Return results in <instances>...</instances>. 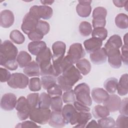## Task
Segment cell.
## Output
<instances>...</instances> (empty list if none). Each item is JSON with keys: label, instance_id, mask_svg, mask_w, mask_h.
<instances>
[{"label": "cell", "instance_id": "obj_52", "mask_svg": "<svg viewBox=\"0 0 128 128\" xmlns=\"http://www.w3.org/2000/svg\"><path fill=\"white\" fill-rule=\"evenodd\" d=\"M73 106L76 110L78 112H90V108L88 106H86L77 100L74 102Z\"/></svg>", "mask_w": 128, "mask_h": 128}, {"label": "cell", "instance_id": "obj_50", "mask_svg": "<svg viewBox=\"0 0 128 128\" xmlns=\"http://www.w3.org/2000/svg\"><path fill=\"white\" fill-rule=\"evenodd\" d=\"M32 120H24L22 122H20L16 126V128H40V126H38Z\"/></svg>", "mask_w": 128, "mask_h": 128}, {"label": "cell", "instance_id": "obj_21", "mask_svg": "<svg viewBox=\"0 0 128 128\" xmlns=\"http://www.w3.org/2000/svg\"><path fill=\"white\" fill-rule=\"evenodd\" d=\"M90 58L91 62L95 64H102L106 62L107 55L104 48L90 54Z\"/></svg>", "mask_w": 128, "mask_h": 128}, {"label": "cell", "instance_id": "obj_20", "mask_svg": "<svg viewBox=\"0 0 128 128\" xmlns=\"http://www.w3.org/2000/svg\"><path fill=\"white\" fill-rule=\"evenodd\" d=\"M92 100L97 104H102L108 98V93L104 89L100 88H94L91 92Z\"/></svg>", "mask_w": 128, "mask_h": 128}, {"label": "cell", "instance_id": "obj_55", "mask_svg": "<svg viewBox=\"0 0 128 128\" xmlns=\"http://www.w3.org/2000/svg\"><path fill=\"white\" fill-rule=\"evenodd\" d=\"M127 0H113L112 2L115 6L118 8L124 7Z\"/></svg>", "mask_w": 128, "mask_h": 128}, {"label": "cell", "instance_id": "obj_43", "mask_svg": "<svg viewBox=\"0 0 128 128\" xmlns=\"http://www.w3.org/2000/svg\"><path fill=\"white\" fill-rule=\"evenodd\" d=\"M47 93L51 97L56 96H61L62 94V90L58 84H56L51 88L46 90Z\"/></svg>", "mask_w": 128, "mask_h": 128}, {"label": "cell", "instance_id": "obj_7", "mask_svg": "<svg viewBox=\"0 0 128 128\" xmlns=\"http://www.w3.org/2000/svg\"><path fill=\"white\" fill-rule=\"evenodd\" d=\"M30 12L36 16L39 20H48L53 14L52 8L47 6H33L30 9Z\"/></svg>", "mask_w": 128, "mask_h": 128}, {"label": "cell", "instance_id": "obj_42", "mask_svg": "<svg viewBox=\"0 0 128 128\" xmlns=\"http://www.w3.org/2000/svg\"><path fill=\"white\" fill-rule=\"evenodd\" d=\"M62 100L65 104H70L76 101V96L74 92V90H70L68 91H66L62 94Z\"/></svg>", "mask_w": 128, "mask_h": 128}, {"label": "cell", "instance_id": "obj_60", "mask_svg": "<svg viewBox=\"0 0 128 128\" xmlns=\"http://www.w3.org/2000/svg\"><path fill=\"white\" fill-rule=\"evenodd\" d=\"M128 0L126 1V4L124 6V8L126 9V10H128Z\"/></svg>", "mask_w": 128, "mask_h": 128}, {"label": "cell", "instance_id": "obj_12", "mask_svg": "<svg viewBox=\"0 0 128 128\" xmlns=\"http://www.w3.org/2000/svg\"><path fill=\"white\" fill-rule=\"evenodd\" d=\"M17 98L16 96L12 93H6L4 94L0 100V108L6 111L12 110L15 108Z\"/></svg>", "mask_w": 128, "mask_h": 128}, {"label": "cell", "instance_id": "obj_29", "mask_svg": "<svg viewBox=\"0 0 128 128\" xmlns=\"http://www.w3.org/2000/svg\"><path fill=\"white\" fill-rule=\"evenodd\" d=\"M118 80L115 78H108L104 83V86L105 90L110 94L115 93L117 90Z\"/></svg>", "mask_w": 128, "mask_h": 128}, {"label": "cell", "instance_id": "obj_36", "mask_svg": "<svg viewBox=\"0 0 128 128\" xmlns=\"http://www.w3.org/2000/svg\"><path fill=\"white\" fill-rule=\"evenodd\" d=\"M92 38H98L102 41L105 40L108 36V30L104 28H96L92 32Z\"/></svg>", "mask_w": 128, "mask_h": 128}, {"label": "cell", "instance_id": "obj_25", "mask_svg": "<svg viewBox=\"0 0 128 128\" xmlns=\"http://www.w3.org/2000/svg\"><path fill=\"white\" fill-rule=\"evenodd\" d=\"M128 75L127 74H123L120 78L118 82L117 86V92L118 95L123 96H126L128 92Z\"/></svg>", "mask_w": 128, "mask_h": 128}, {"label": "cell", "instance_id": "obj_37", "mask_svg": "<svg viewBox=\"0 0 128 128\" xmlns=\"http://www.w3.org/2000/svg\"><path fill=\"white\" fill-rule=\"evenodd\" d=\"M100 128H113L116 127V122L114 120L109 116L101 118L98 120Z\"/></svg>", "mask_w": 128, "mask_h": 128}, {"label": "cell", "instance_id": "obj_35", "mask_svg": "<svg viewBox=\"0 0 128 128\" xmlns=\"http://www.w3.org/2000/svg\"><path fill=\"white\" fill-rule=\"evenodd\" d=\"M78 30L80 34L83 36H89L92 32V24L86 21L81 22L78 26Z\"/></svg>", "mask_w": 128, "mask_h": 128}, {"label": "cell", "instance_id": "obj_34", "mask_svg": "<svg viewBox=\"0 0 128 128\" xmlns=\"http://www.w3.org/2000/svg\"><path fill=\"white\" fill-rule=\"evenodd\" d=\"M76 11L78 14L82 18H87L90 16L92 12L90 6L78 4L76 6Z\"/></svg>", "mask_w": 128, "mask_h": 128}, {"label": "cell", "instance_id": "obj_41", "mask_svg": "<svg viewBox=\"0 0 128 128\" xmlns=\"http://www.w3.org/2000/svg\"><path fill=\"white\" fill-rule=\"evenodd\" d=\"M36 29L44 36L48 33L50 30V26L48 22L44 20H40L38 23Z\"/></svg>", "mask_w": 128, "mask_h": 128}, {"label": "cell", "instance_id": "obj_28", "mask_svg": "<svg viewBox=\"0 0 128 128\" xmlns=\"http://www.w3.org/2000/svg\"><path fill=\"white\" fill-rule=\"evenodd\" d=\"M92 114L96 118H101L108 116L110 112L105 106L98 104L94 108Z\"/></svg>", "mask_w": 128, "mask_h": 128}, {"label": "cell", "instance_id": "obj_44", "mask_svg": "<svg viewBox=\"0 0 128 128\" xmlns=\"http://www.w3.org/2000/svg\"><path fill=\"white\" fill-rule=\"evenodd\" d=\"M116 128H128V117L127 116L120 114L118 117L116 122Z\"/></svg>", "mask_w": 128, "mask_h": 128}, {"label": "cell", "instance_id": "obj_39", "mask_svg": "<svg viewBox=\"0 0 128 128\" xmlns=\"http://www.w3.org/2000/svg\"><path fill=\"white\" fill-rule=\"evenodd\" d=\"M28 88L32 92H38L41 90V80L39 78L34 77L29 80Z\"/></svg>", "mask_w": 128, "mask_h": 128}, {"label": "cell", "instance_id": "obj_3", "mask_svg": "<svg viewBox=\"0 0 128 128\" xmlns=\"http://www.w3.org/2000/svg\"><path fill=\"white\" fill-rule=\"evenodd\" d=\"M74 90L77 101L88 106H92V101L90 96V88L86 83L78 84Z\"/></svg>", "mask_w": 128, "mask_h": 128}, {"label": "cell", "instance_id": "obj_26", "mask_svg": "<svg viewBox=\"0 0 128 128\" xmlns=\"http://www.w3.org/2000/svg\"><path fill=\"white\" fill-rule=\"evenodd\" d=\"M76 67L80 73L86 76L90 73L91 70V64L86 58H82L76 63Z\"/></svg>", "mask_w": 128, "mask_h": 128}, {"label": "cell", "instance_id": "obj_15", "mask_svg": "<svg viewBox=\"0 0 128 128\" xmlns=\"http://www.w3.org/2000/svg\"><path fill=\"white\" fill-rule=\"evenodd\" d=\"M106 54L108 57V64L112 68H118L122 66L121 53L119 49L109 51Z\"/></svg>", "mask_w": 128, "mask_h": 128}, {"label": "cell", "instance_id": "obj_54", "mask_svg": "<svg viewBox=\"0 0 128 128\" xmlns=\"http://www.w3.org/2000/svg\"><path fill=\"white\" fill-rule=\"evenodd\" d=\"M18 65L16 60H13L5 62L2 66L10 70H15L18 68Z\"/></svg>", "mask_w": 128, "mask_h": 128}, {"label": "cell", "instance_id": "obj_30", "mask_svg": "<svg viewBox=\"0 0 128 128\" xmlns=\"http://www.w3.org/2000/svg\"><path fill=\"white\" fill-rule=\"evenodd\" d=\"M42 86L44 90H47L57 82L56 77L51 75L42 76L40 78Z\"/></svg>", "mask_w": 128, "mask_h": 128}, {"label": "cell", "instance_id": "obj_16", "mask_svg": "<svg viewBox=\"0 0 128 128\" xmlns=\"http://www.w3.org/2000/svg\"><path fill=\"white\" fill-rule=\"evenodd\" d=\"M121 100L119 96L116 94H112L109 95L108 98L102 104L103 106H105L110 112H114L118 110Z\"/></svg>", "mask_w": 128, "mask_h": 128}, {"label": "cell", "instance_id": "obj_49", "mask_svg": "<svg viewBox=\"0 0 128 128\" xmlns=\"http://www.w3.org/2000/svg\"><path fill=\"white\" fill-rule=\"evenodd\" d=\"M10 72L6 68H0V81L1 82H7L11 76Z\"/></svg>", "mask_w": 128, "mask_h": 128}, {"label": "cell", "instance_id": "obj_56", "mask_svg": "<svg viewBox=\"0 0 128 128\" xmlns=\"http://www.w3.org/2000/svg\"><path fill=\"white\" fill-rule=\"evenodd\" d=\"M86 128H100V126L94 120H92L87 124Z\"/></svg>", "mask_w": 128, "mask_h": 128}, {"label": "cell", "instance_id": "obj_48", "mask_svg": "<svg viewBox=\"0 0 128 128\" xmlns=\"http://www.w3.org/2000/svg\"><path fill=\"white\" fill-rule=\"evenodd\" d=\"M92 24L94 28H104L106 24V18L98 17L92 18Z\"/></svg>", "mask_w": 128, "mask_h": 128}, {"label": "cell", "instance_id": "obj_32", "mask_svg": "<svg viewBox=\"0 0 128 128\" xmlns=\"http://www.w3.org/2000/svg\"><path fill=\"white\" fill-rule=\"evenodd\" d=\"M115 24L120 29H126L128 28V16L124 13L118 14L115 18Z\"/></svg>", "mask_w": 128, "mask_h": 128}, {"label": "cell", "instance_id": "obj_17", "mask_svg": "<svg viewBox=\"0 0 128 128\" xmlns=\"http://www.w3.org/2000/svg\"><path fill=\"white\" fill-rule=\"evenodd\" d=\"M14 16L13 12L8 10H2L0 14V25L4 28L10 27L14 22Z\"/></svg>", "mask_w": 128, "mask_h": 128}, {"label": "cell", "instance_id": "obj_13", "mask_svg": "<svg viewBox=\"0 0 128 128\" xmlns=\"http://www.w3.org/2000/svg\"><path fill=\"white\" fill-rule=\"evenodd\" d=\"M52 62H56L62 60L64 58L66 46L64 42L61 41H56L52 45Z\"/></svg>", "mask_w": 128, "mask_h": 128}, {"label": "cell", "instance_id": "obj_5", "mask_svg": "<svg viewBox=\"0 0 128 128\" xmlns=\"http://www.w3.org/2000/svg\"><path fill=\"white\" fill-rule=\"evenodd\" d=\"M28 76L22 73L16 72L11 75L10 80L7 82L8 85L14 89H24L29 84Z\"/></svg>", "mask_w": 128, "mask_h": 128}, {"label": "cell", "instance_id": "obj_57", "mask_svg": "<svg viewBox=\"0 0 128 128\" xmlns=\"http://www.w3.org/2000/svg\"><path fill=\"white\" fill-rule=\"evenodd\" d=\"M54 0H40V2L44 5V6H47L51 5L54 2Z\"/></svg>", "mask_w": 128, "mask_h": 128}, {"label": "cell", "instance_id": "obj_2", "mask_svg": "<svg viewBox=\"0 0 128 128\" xmlns=\"http://www.w3.org/2000/svg\"><path fill=\"white\" fill-rule=\"evenodd\" d=\"M18 50L13 43L9 40H6L0 44V65H2L10 60H16Z\"/></svg>", "mask_w": 128, "mask_h": 128}, {"label": "cell", "instance_id": "obj_38", "mask_svg": "<svg viewBox=\"0 0 128 128\" xmlns=\"http://www.w3.org/2000/svg\"><path fill=\"white\" fill-rule=\"evenodd\" d=\"M62 100L60 96L51 98L50 108L53 111H62Z\"/></svg>", "mask_w": 128, "mask_h": 128}, {"label": "cell", "instance_id": "obj_14", "mask_svg": "<svg viewBox=\"0 0 128 128\" xmlns=\"http://www.w3.org/2000/svg\"><path fill=\"white\" fill-rule=\"evenodd\" d=\"M49 125L53 128H61L66 125L62 111H52L48 120Z\"/></svg>", "mask_w": 128, "mask_h": 128}, {"label": "cell", "instance_id": "obj_11", "mask_svg": "<svg viewBox=\"0 0 128 128\" xmlns=\"http://www.w3.org/2000/svg\"><path fill=\"white\" fill-rule=\"evenodd\" d=\"M62 112L64 119L66 124H70L72 126L76 124L78 112L76 110L73 105L70 104L64 105L62 107Z\"/></svg>", "mask_w": 128, "mask_h": 128}, {"label": "cell", "instance_id": "obj_23", "mask_svg": "<svg viewBox=\"0 0 128 128\" xmlns=\"http://www.w3.org/2000/svg\"><path fill=\"white\" fill-rule=\"evenodd\" d=\"M24 74L29 77H36L40 75V68L35 61L31 62L23 69Z\"/></svg>", "mask_w": 128, "mask_h": 128}, {"label": "cell", "instance_id": "obj_22", "mask_svg": "<svg viewBox=\"0 0 128 128\" xmlns=\"http://www.w3.org/2000/svg\"><path fill=\"white\" fill-rule=\"evenodd\" d=\"M92 118V114L89 112H78L76 115V124L74 128H86V125Z\"/></svg>", "mask_w": 128, "mask_h": 128}, {"label": "cell", "instance_id": "obj_18", "mask_svg": "<svg viewBox=\"0 0 128 128\" xmlns=\"http://www.w3.org/2000/svg\"><path fill=\"white\" fill-rule=\"evenodd\" d=\"M102 45V41L94 38H91L84 42V46L86 51L88 53H92L100 49Z\"/></svg>", "mask_w": 128, "mask_h": 128}, {"label": "cell", "instance_id": "obj_9", "mask_svg": "<svg viewBox=\"0 0 128 128\" xmlns=\"http://www.w3.org/2000/svg\"><path fill=\"white\" fill-rule=\"evenodd\" d=\"M62 74L64 78L72 87L79 80L82 78L81 74L74 64L66 69Z\"/></svg>", "mask_w": 128, "mask_h": 128}, {"label": "cell", "instance_id": "obj_59", "mask_svg": "<svg viewBox=\"0 0 128 128\" xmlns=\"http://www.w3.org/2000/svg\"><path fill=\"white\" fill-rule=\"evenodd\" d=\"M124 44L128 45V34H126L124 36Z\"/></svg>", "mask_w": 128, "mask_h": 128}, {"label": "cell", "instance_id": "obj_1", "mask_svg": "<svg viewBox=\"0 0 128 128\" xmlns=\"http://www.w3.org/2000/svg\"><path fill=\"white\" fill-rule=\"evenodd\" d=\"M52 53L48 47L36 56V60L40 68V75H51L56 76L52 62Z\"/></svg>", "mask_w": 128, "mask_h": 128}, {"label": "cell", "instance_id": "obj_53", "mask_svg": "<svg viewBox=\"0 0 128 128\" xmlns=\"http://www.w3.org/2000/svg\"><path fill=\"white\" fill-rule=\"evenodd\" d=\"M122 60L124 64L128 65V46L124 44L122 47L121 54Z\"/></svg>", "mask_w": 128, "mask_h": 128}, {"label": "cell", "instance_id": "obj_47", "mask_svg": "<svg viewBox=\"0 0 128 128\" xmlns=\"http://www.w3.org/2000/svg\"><path fill=\"white\" fill-rule=\"evenodd\" d=\"M44 36L41 32L36 29L30 32L28 34V38L32 40V42L40 41L43 38Z\"/></svg>", "mask_w": 128, "mask_h": 128}, {"label": "cell", "instance_id": "obj_10", "mask_svg": "<svg viewBox=\"0 0 128 128\" xmlns=\"http://www.w3.org/2000/svg\"><path fill=\"white\" fill-rule=\"evenodd\" d=\"M40 20L32 13L28 12L24 17L21 29L26 34L35 30Z\"/></svg>", "mask_w": 128, "mask_h": 128}, {"label": "cell", "instance_id": "obj_40", "mask_svg": "<svg viewBox=\"0 0 128 128\" xmlns=\"http://www.w3.org/2000/svg\"><path fill=\"white\" fill-rule=\"evenodd\" d=\"M39 96V94L38 92L31 93L27 96L26 100L32 109L37 107L38 106Z\"/></svg>", "mask_w": 128, "mask_h": 128}, {"label": "cell", "instance_id": "obj_45", "mask_svg": "<svg viewBox=\"0 0 128 128\" xmlns=\"http://www.w3.org/2000/svg\"><path fill=\"white\" fill-rule=\"evenodd\" d=\"M57 82L60 88L64 91H68L72 89V86H71L63 78L62 75H60L57 78Z\"/></svg>", "mask_w": 128, "mask_h": 128}, {"label": "cell", "instance_id": "obj_8", "mask_svg": "<svg viewBox=\"0 0 128 128\" xmlns=\"http://www.w3.org/2000/svg\"><path fill=\"white\" fill-rule=\"evenodd\" d=\"M85 55V50L82 44L78 42L71 44L68 52V56L74 64H76L79 60L83 58Z\"/></svg>", "mask_w": 128, "mask_h": 128}, {"label": "cell", "instance_id": "obj_6", "mask_svg": "<svg viewBox=\"0 0 128 128\" xmlns=\"http://www.w3.org/2000/svg\"><path fill=\"white\" fill-rule=\"evenodd\" d=\"M15 108L18 111V117L20 120H26L29 118L32 108L25 97L22 96L18 99Z\"/></svg>", "mask_w": 128, "mask_h": 128}, {"label": "cell", "instance_id": "obj_24", "mask_svg": "<svg viewBox=\"0 0 128 128\" xmlns=\"http://www.w3.org/2000/svg\"><path fill=\"white\" fill-rule=\"evenodd\" d=\"M46 44L44 41L31 42L28 46L29 52L32 55L37 56L46 48Z\"/></svg>", "mask_w": 128, "mask_h": 128}, {"label": "cell", "instance_id": "obj_46", "mask_svg": "<svg viewBox=\"0 0 128 128\" xmlns=\"http://www.w3.org/2000/svg\"><path fill=\"white\" fill-rule=\"evenodd\" d=\"M107 15V10L102 6H98L94 8L92 11V18L98 17L106 18Z\"/></svg>", "mask_w": 128, "mask_h": 128}, {"label": "cell", "instance_id": "obj_4", "mask_svg": "<svg viewBox=\"0 0 128 128\" xmlns=\"http://www.w3.org/2000/svg\"><path fill=\"white\" fill-rule=\"evenodd\" d=\"M50 113L51 111L49 108L44 109L36 107L32 109L29 118L30 120L36 124H45L48 122Z\"/></svg>", "mask_w": 128, "mask_h": 128}, {"label": "cell", "instance_id": "obj_19", "mask_svg": "<svg viewBox=\"0 0 128 128\" xmlns=\"http://www.w3.org/2000/svg\"><path fill=\"white\" fill-rule=\"evenodd\" d=\"M122 42L120 36L118 34L112 36L104 44V48L106 52L114 50H118L122 46Z\"/></svg>", "mask_w": 128, "mask_h": 128}, {"label": "cell", "instance_id": "obj_27", "mask_svg": "<svg viewBox=\"0 0 128 128\" xmlns=\"http://www.w3.org/2000/svg\"><path fill=\"white\" fill-rule=\"evenodd\" d=\"M30 55L26 52L22 50L18 54L16 61L20 68H24L28 66L32 61Z\"/></svg>", "mask_w": 128, "mask_h": 128}, {"label": "cell", "instance_id": "obj_51", "mask_svg": "<svg viewBox=\"0 0 128 128\" xmlns=\"http://www.w3.org/2000/svg\"><path fill=\"white\" fill-rule=\"evenodd\" d=\"M128 98H125L122 100H121L120 105L118 110L119 112L121 114L128 116Z\"/></svg>", "mask_w": 128, "mask_h": 128}, {"label": "cell", "instance_id": "obj_58", "mask_svg": "<svg viewBox=\"0 0 128 128\" xmlns=\"http://www.w3.org/2000/svg\"><path fill=\"white\" fill-rule=\"evenodd\" d=\"M78 4H83V5H87V6H90V4L92 2V0H78Z\"/></svg>", "mask_w": 128, "mask_h": 128}, {"label": "cell", "instance_id": "obj_31", "mask_svg": "<svg viewBox=\"0 0 128 128\" xmlns=\"http://www.w3.org/2000/svg\"><path fill=\"white\" fill-rule=\"evenodd\" d=\"M51 96L48 93L42 92L39 96L38 107L44 108L48 109L50 106L51 102Z\"/></svg>", "mask_w": 128, "mask_h": 128}, {"label": "cell", "instance_id": "obj_33", "mask_svg": "<svg viewBox=\"0 0 128 128\" xmlns=\"http://www.w3.org/2000/svg\"><path fill=\"white\" fill-rule=\"evenodd\" d=\"M10 38L14 44H20L25 41V37L24 34L18 30H12L10 34Z\"/></svg>", "mask_w": 128, "mask_h": 128}]
</instances>
